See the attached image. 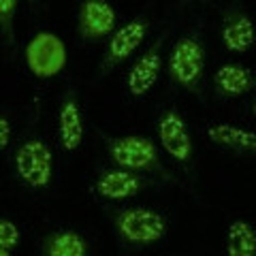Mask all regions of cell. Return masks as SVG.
I'll use <instances>...</instances> for the list:
<instances>
[{"label":"cell","mask_w":256,"mask_h":256,"mask_svg":"<svg viewBox=\"0 0 256 256\" xmlns=\"http://www.w3.org/2000/svg\"><path fill=\"white\" fill-rule=\"evenodd\" d=\"M207 137L222 148H230L235 152H244V154H250V152L256 150L254 132L233 124H212L207 128Z\"/></svg>","instance_id":"cell-14"},{"label":"cell","mask_w":256,"mask_h":256,"mask_svg":"<svg viewBox=\"0 0 256 256\" xmlns=\"http://www.w3.org/2000/svg\"><path fill=\"white\" fill-rule=\"evenodd\" d=\"M160 68H162V58H160V43H156L143 56H139V60L128 70V92L132 96L148 94L158 82Z\"/></svg>","instance_id":"cell-9"},{"label":"cell","mask_w":256,"mask_h":256,"mask_svg":"<svg viewBox=\"0 0 256 256\" xmlns=\"http://www.w3.org/2000/svg\"><path fill=\"white\" fill-rule=\"evenodd\" d=\"M15 171L34 190H43L54 178V156L41 139L24 141L15 152Z\"/></svg>","instance_id":"cell-3"},{"label":"cell","mask_w":256,"mask_h":256,"mask_svg":"<svg viewBox=\"0 0 256 256\" xmlns=\"http://www.w3.org/2000/svg\"><path fill=\"white\" fill-rule=\"evenodd\" d=\"M118 15L107 0H84L79 6V34L88 41H98L116 30Z\"/></svg>","instance_id":"cell-8"},{"label":"cell","mask_w":256,"mask_h":256,"mask_svg":"<svg viewBox=\"0 0 256 256\" xmlns=\"http://www.w3.org/2000/svg\"><path fill=\"white\" fill-rule=\"evenodd\" d=\"M141 190V180L128 169H111L105 171L96 180V192L111 201H122V198H130Z\"/></svg>","instance_id":"cell-10"},{"label":"cell","mask_w":256,"mask_h":256,"mask_svg":"<svg viewBox=\"0 0 256 256\" xmlns=\"http://www.w3.org/2000/svg\"><path fill=\"white\" fill-rule=\"evenodd\" d=\"M9 254V250H4V248H0V256H6Z\"/></svg>","instance_id":"cell-20"},{"label":"cell","mask_w":256,"mask_h":256,"mask_svg":"<svg viewBox=\"0 0 256 256\" xmlns=\"http://www.w3.org/2000/svg\"><path fill=\"white\" fill-rule=\"evenodd\" d=\"M146 34H148V22L143 18L126 22L122 28L111 32L107 54H105V60H102L105 70H111L114 66H118V64H122L124 60L130 58V56L139 50V45L143 43Z\"/></svg>","instance_id":"cell-7"},{"label":"cell","mask_w":256,"mask_h":256,"mask_svg":"<svg viewBox=\"0 0 256 256\" xmlns=\"http://www.w3.org/2000/svg\"><path fill=\"white\" fill-rule=\"evenodd\" d=\"M18 4H20V0H0V30H2L6 36L11 34L13 20H15V13H18Z\"/></svg>","instance_id":"cell-18"},{"label":"cell","mask_w":256,"mask_h":256,"mask_svg":"<svg viewBox=\"0 0 256 256\" xmlns=\"http://www.w3.org/2000/svg\"><path fill=\"white\" fill-rule=\"evenodd\" d=\"M58 132H60V143L66 152H75L84 141V116L79 109L77 100L68 96L64 100L58 118Z\"/></svg>","instance_id":"cell-11"},{"label":"cell","mask_w":256,"mask_h":256,"mask_svg":"<svg viewBox=\"0 0 256 256\" xmlns=\"http://www.w3.org/2000/svg\"><path fill=\"white\" fill-rule=\"evenodd\" d=\"M22 242V233L18 228V224L6 220V218H0V248H4V250H13V248H18Z\"/></svg>","instance_id":"cell-17"},{"label":"cell","mask_w":256,"mask_h":256,"mask_svg":"<svg viewBox=\"0 0 256 256\" xmlns=\"http://www.w3.org/2000/svg\"><path fill=\"white\" fill-rule=\"evenodd\" d=\"M43 252L50 256H84L88 252V242L75 230H58L45 239Z\"/></svg>","instance_id":"cell-15"},{"label":"cell","mask_w":256,"mask_h":256,"mask_svg":"<svg viewBox=\"0 0 256 256\" xmlns=\"http://www.w3.org/2000/svg\"><path fill=\"white\" fill-rule=\"evenodd\" d=\"M109 154L114 162L128 171H146L158 164V150L154 141L141 134H126L111 143Z\"/></svg>","instance_id":"cell-5"},{"label":"cell","mask_w":256,"mask_h":256,"mask_svg":"<svg viewBox=\"0 0 256 256\" xmlns=\"http://www.w3.org/2000/svg\"><path fill=\"white\" fill-rule=\"evenodd\" d=\"M205 70V50L198 38L182 36L173 45L169 58V73L182 88H196Z\"/></svg>","instance_id":"cell-4"},{"label":"cell","mask_w":256,"mask_h":256,"mask_svg":"<svg viewBox=\"0 0 256 256\" xmlns=\"http://www.w3.org/2000/svg\"><path fill=\"white\" fill-rule=\"evenodd\" d=\"M11 141V122L4 116H0V152L6 150Z\"/></svg>","instance_id":"cell-19"},{"label":"cell","mask_w":256,"mask_h":256,"mask_svg":"<svg viewBox=\"0 0 256 256\" xmlns=\"http://www.w3.org/2000/svg\"><path fill=\"white\" fill-rule=\"evenodd\" d=\"M214 84L224 96H244L252 90V73L244 64H222L214 75Z\"/></svg>","instance_id":"cell-13"},{"label":"cell","mask_w":256,"mask_h":256,"mask_svg":"<svg viewBox=\"0 0 256 256\" xmlns=\"http://www.w3.org/2000/svg\"><path fill=\"white\" fill-rule=\"evenodd\" d=\"M226 250L230 256H252L256 250V233L250 222L235 220L228 226Z\"/></svg>","instance_id":"cell-16"},{"label":"cell","mask_w":256,"mask_h":256,"mask_svg":"<svg viewBox=\"0 0 256 256\" xmlns=\"http://www.w3.org/2000/svg\"><path fill=\"white\" fill-rule=\"evenodd\" d=\"M26 64L30 73L38 79H50L60 75L66 66V47L54 32H38L26 45Z\"/></svg>","instance_id":"cell-2"},{"label":"cell","mask_w":256,"mask_h":256,"mask_svg":"<svg viewBox=\"0 0 256 256\" xmlns=\"http://www.w3.org/2000/svg\"><path fill=\"white\" fill-rule=\"evenodd\" d=\"M120 237L132 246H152L160 242L166 233V220L154 210L130 207L116 216Z\"/></svg>","instance_id":"cell-1"},{"label":"cell","mask_w":256,"mask_h":256,"mask_svg":"<svg viewBox=\"0 0 256 256\" xmlns=\"http://www.w3.org/2000/svg\"><path fill=\"white\" fill-rule=\"evenodd\" d=\"M158 139L164 152L178 162H188L192 158V137L190 128L175 109L164 111L158 122Z\"/></svg>","instance_id":"cell-6"},{"label":"cell","mask_w":256,"mask_h":256,"mask_svg":"<svg viewBox=\"0 0 256 256\" xmlns=\"http://www.w3.org/2000/svg\"><path fill=\"white\" fill-rule=\"evenodd\" d=\"M222 43L230 54H246L254 43L252 22L246 13H235L224 20Z\"/></svg>","instance_id":"cell-12"}]
</instances>
